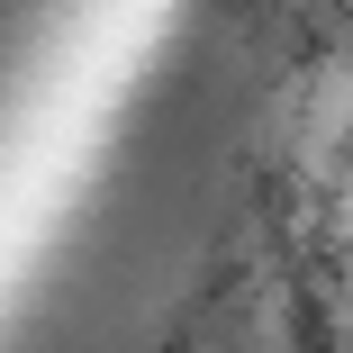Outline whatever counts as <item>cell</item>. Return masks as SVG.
<instances>
[{"label":"cell","instance_id":"6da1fadb","mask_svg":"<svg viewBox=\"0 0 353 353\" xmlns=\"http://www.w3.org/2000/svg\"><path fill=\"white\" fill-rule=\"evenodd\" d=\"M308 172H326L335 163V145L353 136V63H326L317 73V91H308Z\"/></svg>","mask_w":353,"mask_h":353}]
</instances>
